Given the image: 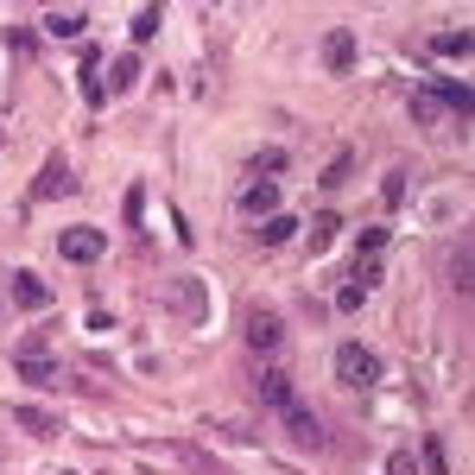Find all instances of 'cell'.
<instances>
[{
	"label": "cell",
	"mask_w": 475,
	"mask_h": 475,
	"mask_svg": "<svg viewBox=\"0 0 475 475\" xmlns=\"http://www.w3.org/2000/svg\"><path fill=\"white\" fill-rule=\"evenodd\" d=\"M13 374L26 380V387H57L64 374H57V361L45 356V336L32 330V336H19V349H13Z\"/></svg>",
	"instance_id": "6da1fadb"
},
{
	"label": "cell",
	"mask_w": 475,
	"mask_h": 475,
	"mask_svg": "<svg viewBox=\"0 0 475 475\" xmlns=\"http://www.w3.org/2000/svg\"><path fill=\"white\" fill-rule=\"evenodd\" d=\"M253 399L273 406V412H285V406H298V380L279 361H266V367H253Z\"/></svg>",
	"instance_id": "7a4b0ae2"
},
{
	"label": "cell",
	"mask_w": 475,
	"mask_h": 475,
	"mask_svg": "<svg viewBox=\"0 0 475 475\" xmlns=\"http://www.w3.org/2000/svg\"><path fill=\"white\" fill-rule=\"evenodd\" d=\"M336 380H343V387H374V380H380V356H374L367 343H343V349H336Z\"/></svg>",
	"instance_id": "3957f363"
},
{
	"label": "cell",
	"mask_w": 475,
	"mask_h": 475,
	"mask_svg": "<svg viewBox=\"0 0 475 475\" xmlns=\"http://www.w3.org/2000/svg\"><path fill=\"white\" fill-rule=\"evenodd\" d=\"M165 305H171L184 324H203V317H210V292H203L197 279H171V285H165Z\"/></svg>",
	"instance_id": "277c9868"
},
{
	"label": "cell",
	"mask_w": 475,
	"mask_h": 475,
	"mask_svg": "<svg viewBox=\"0 0 475 475\" xmlns=\"http://www.w3.org/2000/svg\"><path fill=\"white\" fill-rule=\"evenodd\" d=\"M235 203H241V216H247V222H266V216H279V184H266V178H247Z\"/></svg>",
	"instance_id": "5b68a950"
},
{
	"label": "cell",
	"mask_w": 475,
	"mask_h": 475,
	"mask_svg": "<svg viewBox=\"0 0 475 475\" xmlns=\"http://www.w3.org/2000/svg\"><path fill=\"white\" fill-rule=\"evenodd\" d=\"M102 247H108L102 229H64V235H57V253H64V260H77V266H96V260H102Z\"/></svg>",
	"instance_id": "8992f818"
},
{
	"label": "cell",
	"mask_w": 475,
	"mask_h": 475,
	"mask_svg": "<svg viewBox=\"0 0 475 475\" xmlns=\"http://www.w3.org/2000/svg\"><path fill=\"white\" fill-rule=\"evenodd\" d=\"M279 418H285V431H292V444H305V450H324V418H317L311 406H285Z\"/></svg>",
	"instance_id": "52a82bcc"
},
{
	"label": "cell",
	"mask_w": 475,
	"mask_h": 475,
	"mask_svg": "<svg viewBox=\"0 0 475 475\" xmlns=\"http://www.w3.org/2000/svg\"><path fill=\"white\" fill-rule=\"evenodd\" d=\"M324 70H330V77H349V70H356V32H349V26H336V32L324 38Z\"/></svg>",
	"instance_id": "ba28073f"
},
{
	"label": "cell",
	"mask_w": 475,
	"mask_h": 475,
	"mask_svg": "<svg viewBox=\"0 0 475 475\" xmlns=\"http://www.w3.org/2000/svg\"><path fill=\"white\" fill-rule=\"evenodd\" d=\"M285 343V324L273 317V311H247V349H260V356H273Z\"/></svg>",
	"instance_id": "9c48e42d"
},
{
	"label": "cell",
	"mask_w": 475,
	"mask_h": 475,
	"mask_svg": "<svg viewBox=\"0 0 475 475\" xmlns=\"http://www.w3.org/2000/svg\"><path fill=\"white\" fill-rule=\"evenodd\" d=\"M6 292H13V305H19V311H45V305H51V285H45L38 273H13V279H6Z\"/></svg>",
	"instance_id": "30bf717a"
},
{
	"label": "cell",
	"mask_w": 475,
	"mask_h": 475,
	"mask_svg": "<svg viewBox=\"0 0 475 475\" xmlns=\"http://www.w3.org/2000/svg\"><path fill=\"white\" fill-rule=\"evenodd\" d=\"M70 191H77V178H70V165H64V159H51V165L32 178V197H38V203H45V197H70Z\"/></svg>",
	"instance_id": "8fae6325"
},
{
	"label": "cell",
	"mask_w": 475,
	"mask_h": 475,
	"mask_svg": "<svg viewBox=\"0 0 475 475\" xmlns=\"http://www.w3.org/2000/svg\"><path fill=\"white\" fill-rule=\"evenodd\" d=\"M83 26H89L83 6H51V13H45V32H51V38H83Z\"/></svg>",
	"instance_id": "7c38bea8"
},
{
	"label": "cell",
	"mask_w": 475,
	"mask_h": 475,
	"mask_svg": "<svg viewBox=\"0 0 475 475\" xmlns=\"http://www.w3.org/2000/svg\"><path fill=\"white\" fill-rule=\"evenodd\" d=\"M431 102H438V108H450V115H470V108H475L470 83H450V77H438V83H431Z\"/></svg>",
	"instance_id": "4fadbf2b"
},
{
	"label": "cell",
	"mask_w": 475,
	"mask_h": 475,
	"mask_svg": "<svg viewBox=\"0 0 475 475\" xmlns=\"http://www.w3.org/2000/svg\"><path fill=\"white\" fill-rule=\"evenodd\" d=\"M13 425L32 431V438H57V418H51L45 406H13Z\"/></svg>",
	"instance_id": "5bb4252c"
},
{
	"label": "cell",
	"mask_w": 475,
	"mask_h": 475,
	"mask_svg": "<svg viewBox=\"0 0 475 475\" xmlns=\"http://www.w3.org/2000/svg\"><path fill=\"white\" fill-rule=\"evenodd\" d=\"M336 235H343V216H336V210L311 216V241H305V253H324V247H330Z\"/></svg>",
	"instance_id": "9a60e30c"
},
{
	"label": "cell",
	"mask_w": 475,
	"mask_h": 475,
	"mask_svg": "<svg viewBox=\"0 0 475 475\" xmlns=\"http://www.w3.org/2000/svg\"><path fill=\"white\" fill-rule=\"evenodd\" d=\"M253 235L266 241V247H279V241H292V235H298V216H285V210H279V216H266V222H253Z\"/></svg>",
	"instance_id": "2e32d148"
},
{
	"label": "cell",
	"mask_w": 475,
	"mask_h": 475,
	"mask_svg": "<svg viewBox=\"0 0 475 475\" xmlns=\"http://www.w3.org/2000/svg\"><path fill=\"white\" fill-rule=\"evenodd\" d=\"M77 83H83V96H89V102H102V96H108V83H102V57H96V51L77 64Z\"/></svg>",
	"instance_id": "e0dca14e"
},
{
	"label": "cell",
	"mask_w": 475,
	"mask_h": 475,
	"mask_svg": "<svg viewBox=\"0 0 475 475\" xmlns=\"http://www.w3.org/2000/svg\"><path fill=\"white\" fill-rule=\"evenodd\" d=\"M133 83H139V57L127 51V57H115V64H108V89H115V96H127Z\"/></svg>",
	"instance_id": "ac0fdd59"
},
{
	"label": "cell",
	"mask_w": 475,
	"mask_h": 475,
	"mask_svg": "<svg viewBox=\"0 0 475 475\" xmlns=\"http://www.w3.org/2000/svg\"><path fill=\"white\" fill-rule=\"evenodd\" d=\"M450 285H457V298H470V285H475V273H470V241L450 253Z\"/></svg>",
	"instance_id": "d6986e66"
},
{
	"label": "cell",
	"mask_w": 475,
	"mask_h": 475,
	"mask_svg": "<svg viewBox=\"0 0 475 475\" xmlns=\"http://www.w3.org/2000/svg\"><path fill=\"white\" fill-rule=\"evenodd\" d=\"M431 51H438V57H470V32H463V26H457V32H438Z\"/></svg>",
	"instance_id": "ffe728a7"
},
{
	"label": "cell",
	"mask_w": 475,
	"mask_h": 475,
	"mask_svg": "<svg viewBox=\"0 0 475 475\" xmlns=\"http://www.w3.org/2000/svg\"><path fill=\"white\" fill-rule=\"evenodd\" d=\"M247 171H260L266 184H279V171H285V152H279V146H266V152H253V165H247Z\"/></svg>",
	"instance_id": "44dd1931"
},
{
	"label": "cell",
	"mask_w": 475,
	"mask_h": 475,
	"mask_svg": "<svg viewBox=\"0 0 475 475\" xmlns=\"http://www.w3.org/2000/svg\"><path fill=\"white\" fill-rule=\"evenodd\" d=\"M349 171H356V159H349V152H336V165L324 171V191H343V184H349Z\"/></svg>",
	"instance_id": "7402d4cb"
},
{
	"label": "cell",
	"mask_w": 475,
	"mask_h": 475,
	"mask_svg": "<svg viewBox=\"0 0 475 475\" xmlns=\"http://www.w3.org/2000/svg\"><path fill=\"white\" fill-rule=\"evenodd\" d=\"M412 120H418V127H438V120H444V108H438L431 96H412Z\"/></svg>",
	"instance_id": "603a6c76"
},
{
	"label": "cell",
	"mask_w": 475,
	"mask_h": 475,
	"mask_svg": "<svg viewBox=\"0 0 475 475\" xmlns=\"http://www.w3.org/2000/svg\"><path fill=\"white\" fill-rule=\"evenodd\" d=\"M159 19H165L159 6H139V13H133V38H152V32H159Z\"/></svg>",
	"instance_id": "cb8c5ba5"
},
{
	"label": "cell",
	"mask_w": 475,
	"mask_h": 475,
	"mask_svg": "<svg viewBox=\"0 0 475 475\" xmlns=\"http://www.w3.org/2000/svg\"><path fill=\"white\" fill-rule=\"evenodd\" d=\"M361 260H380V247H387V229H361Z\"/></svg>",
	"instance_id": "d4e9b609"
},
{
	"label": "cell",
	"mask_w": 475,
	"mask_h": 475,
	"mask_svg": "<svg viewBox=\"0 0 475 475\" xmlns=\"http://www.w3.org/2000/svg\"><path fill=\"white\" fill-rule=\"evenodd\" d=\"M387 475H418V457H412V450H393V457H387Z\"/></svg>",
	"instance_id": "484cf974"
},
{
	"label": "cell",
	"mask_w": 475,
	"mask_h": 475,
	"mask_svg": "<svg viewBox=\"0 0 475 475\" xmlns=\"http://www.w3.org/2000/svg\"><path fill=\"white\" fill-rule=\"evenodd\" d=\"M425 470H431V475H450V463H444V444H438V438L425 444Z\"/></svg>",
	"instance_id": "4316f807"
},
{
	"label": "cell",
	"mask_w": 475,
	"mask_h": 475,
	"mask_svg": "<svg viewBox=\"0 0 475 475\" xmlns=\"http://www.w3.org/2000/svg\"><path fill=\"white\" fill-rule=\"evenodd\" d=\"M361 305H367V292H361V285H343V292H336V311H361Z\"/></svg>",
	"instance_id": "83f0119b"
}]
</instances>
